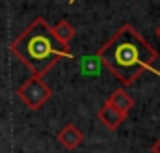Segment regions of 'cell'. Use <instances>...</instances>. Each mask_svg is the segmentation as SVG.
I'll list each match as a JSON object with an SVG mask.
<instances>
[{"label":"cell","mask_w":160,"mask_h":153,"mask_svg":"<svg viewBox=\"0 0 160 153\" xmlns=\"http://www.w3.org/2000/svg\"><path fill=\"white\" fill-rule=\"evenodd\" d=\"M97 118L102 121V125L104 127H108L110 131H114V129H118L121 123H123V119H125V116L119 114L114 107H110L108 103H104L102 107H101V110L97 112Z\"/></svg>","instance_id":"cell-6"},{"label":"cell","mask_w":160,"mask_h":153,"mask_svg":"<svg viewBox=\"0 0 160 153\" xmlns=\"http://www.w3.org/2000/svg\"><path fill=\"white\" fill-rule=\"evenodd\" d=\"M69 2H71V4H73V2H75V0H69Z\"/></svg>","instance_id":"cell-10"},{"label":"cell","mask_w":160,"mask_h":153,"mask_svg":"<svg viewBox=\"0 0 160 153\" xmlns=\"http://www.w3.org/2000/svg\"><path fill=\"white\" fill-rule=\"evenodd\" d=\"M151 151H153V153H160V138L157 140V142H155V144H153V148H151Z\"/></svg>","instance_id":"cell-8"},{"label":"cell","mask_w":160,"mask_h":153,"mask_svg":"<svg viewBox=\"0 0 160 153\" xmlns=\"http://www.w3.org/2000/svg\"><path fill=\"white\" fill-rule=\"evenodd\" d=\"M157 36H158V39H160V26L157 28Z\"/></svg>","instance_id":"cell-9"},{"label":"cell","mask_w":160,"mask_h":153,"mask_svg":"<svg viewBox=\"0 0 160 153\" xmlns=\"http://www.w3.org/2000/svg\"><path fill=\"white\" fill-rule=\"evenodd\" d=\"M17 97L32 110H39L41 107L52 97V90L50 86H47L43 82L41 76L32 75L28 80H24L19 88H17Z\"/></svg>","instance_id":"cell-3"},{"label":"cell","mask_w":160,"mask_h":153,"mask_svg":"<svg viewBox=\"0 0 160 153\" xmlns=\"http://www.w3.org/2000/svg\"><path fill=\"white\" fill-rule=\"evenodd\" d=\"M101 64L119 78L121 84L130 86L145 71H153L158 50L153 49L130 23H125L97 52Z\"/></svg>","instance_id":"cell-1"},{"label":"cell","mask_w":160,"mask_h":153,"mask_svg":"<svg viewBox=\"0 0 160 153\" xmlns=\"http://www.w3.org/2000/svg\"><path fill=\"white\" fill-rule=\"evenodd\" d=\"M106 103L110 105V107H114L119 114H123L127 118V114L132 110V107H134V99L123 90V88H118L116 92H112V95L106 99Z\"/></svg>","instance_id":"cell-5"},{"label":"cell","mask_w":160,"mask_h":153,"mask_svg":"<svg viewBox=\"0 0 160 153\" xmlns=\"http://www.w3.org/2000/svg\"><path fill=\"white\" fill-rule=\"evenodd\" d=\"M75 28L71 26V23L69 21H60L56 26H52V36L56 38V41L63 47V49H67V50H71L69 49V43H71V39L75 38Z\"/></svg>","instance_id":"cell-7"},{"label":"cell","mask_w":160,"mask_h":153,"mask_svg":"<svg viewBox=\"0 0 160 153\" xmlns=\"http://www.w3.org/2000/svg\"><path fill=\"white\" fill-rule=\"evenodd\" d=\"M17 56L36 76L47 75L62 58H73V52L63 49L52 36V28L43 17H36L30 26L9 45Z\"/></svg>","instance_id":"cell-2"},{"label":"cell","mask_w":160,"mask_h":153,"mask_svg":"<svg viewBox=\"0 0 160 153\" xmlns=\"http://www.w3.org/2000/svg\"><path fill=\"white\" fill-rule=\"evenodd\" d=\"M58 142H60L65 150L73 151V150H77L78 146H82V142H84V135H82V131H78L77 125L67 123V125L58 133Z\"/></svg>","instance_id":"cell-4"}]
</instances>
